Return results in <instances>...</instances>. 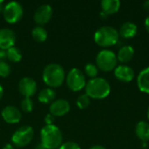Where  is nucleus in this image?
<instances>
[{
	"label": "nucleus",
	"mask_w": 149,
	"mask_h": 149,
	"mask_svg": "<svg viewBox=\"0 0 149 149\" xmlns=\"http://www.w3.org/2000/svg\"><path fill=\"white\" fill-rule=\"evenodd\" d=\"M3 0H0V11H1V10H2V11L3 10V7H4V6H3Z\"/></svg>",
	"instance_id": "nucleus-36"
},
{
	"label": "nucleus",
	"mask_w": 149,
	"mask_h": 149,
	"mask_svg": "<svg viewBox=\"0 0 149 149\" xmlns=\"http://www.w3.org/2000/svg\"><path fill=\"white\" fill-rule=\"evenodd\" d=\"M70 103L64 99L54 100L50 106V113L54 117H61L65 115L70 111Z\"/></svg>",
	"instance_id": "nucleus-13"
},
{
	"label": "nucleus",
	"mask_w": 149,
	"mask_h": 149,
	"mask_svg": "<svg viewBox=\"0 0 149 149\" xmlns=\"http://www.w3.org/2000/svg\"><path fill=\"white\" fill-rule=\"evenodd\" d=\"M90 102H91L90 97L86 93L79 95L76 100V104H77L78 107L80 109H85V108L88 107L90 105Z\"/></svg>",
	"instance_id": "nucleus-23"
},
{
	"label": "nucleus",
	"mask_w": 149,
	"mask_h": 149,
	"mask_svg": "<svg viewBox=\"0 0 149 149\" xmlns=\"http://www.w3.org/2000/svg\"><path fill=\"white\" fill-rule=\"evenodd\" d=\"M34 149H46L45 148V146L40 142V143H38L36 147H35V148Z\"/></svg>",
	"instance_id": "nucleus-34"
},
{
	"label": "nucleus",
	"mask_w": 149,
	"mask_h": 149,
	"mask_svg": "<svg viewBox=\"0 0 149 149\" xmlns=\"http://www.w3.org/2000/svg\"><path fill=\"white\" fill-rule=\"evenodd\" d=\"M40 140L46 149H58L62 145L63 134L56 125H45L40 131Z\"/></svg>",
	"instance_id": "nucleus-1"
},
{
	"label": "nucleus",
	"mask_w": 149,
	"mask_h": 149,
	"mask_svg": "<svg viewBox=\"0 0 149 149\" xmlns=\"http://www.w3.org/2000/svg\"><path fill=\"white\" fill-rule=\"evenodd\" d=\"M111 92L109 82L103 78L91 79L86 85V94L90 99L102 100L107 98Z\"/></svg>",
	"instance_id": "nucleus-3"
},
{
	"label": "nucleus",
	"mask_w": 149,
	"mask_h": 149,
	"mask_svg": "<svg viewBox=\"0 0 149 149\" xmlns=\"http://www.w3.org/2000/svg\"><path fill=\"white\" fill-rule=\"evenodd\" d=\"M119 31L113 26L105 25L100 27L94 33L95 43L102 47H109L114 45L119 41Z\"/></svg>",
	"instance_id": "nucleus-4"
},
{
	"label": "nucleus",
	"mask_w": 149,
	"mask_h": 149,
	"mask_svg": "<svg viewBox=\"0 0 149 149\" xmlns=\"http://www.w3.org/2000/svg\"><path fill=\"white\" fill-rule=\"evenodd\" d=\"M24 10L20 3L17 1H10L7 3L3 10L4 20L9 24L17 23L23 17Z\"/></svg>",
	"instance_id": "nucleus-8"
},
{
	"label": "nucleus",
	"mask_w": 149,
	"mask_h": 149,
	"mask_svg": "<svg viewBox=\"0 0 149 149\" xmlns=\"http://www.w3.org/2000/svg\"><path fill=\"white\" fill-rule=\"evenodd\" d=\"M114 75L122 82H130L134 78V71L128 65H121L114 69Z\"/></svg>",
	"instance_id": "nucleus-14"
},
{
	"label": "nucleus",
	"mask_w": 149,
	"mask_h": 149,
	"mask_svg": "<svg viewBox=\"0 0 149 149\" xmlns=\"http://www.w3.org/2000/svg\"><path fill=\"white\" fill-rule=\"evenodd\" d=\"M6 58L12 62V63H17L22 59V53L21 51L17 47H10V49L6 50Z\"/></svg>",
	"instance_id": "nucleus-22"
},
{
	"label": "nucleus",
	"mask_w": 149,
	"mask_h": 149,
	"mask_svg": "<svg viewBox=\"0 0 149 149\" xmlns=\"http://www.w3.org/2000/svg\"><path fill=\"white\" fill-rule=\"evenodd\" d=\"M3 95V86L0 85V100L2 99Z\"/></svg>",
	"instance_id": "nucleus-35"
},
{
	"label": "nucleus",
	"mask_w": 149,
	"mask_h": 149,
	"mask_svg": "<svg viewBox=\"0 0 149 149\" xmlns=\"http://www.w3.org/2000/svg\"><path fill=\"white\" fill-rule=\"evenodd\" d=\"M31 36L32 38L38 42V43H43L47 39V31L43 27V26H36L32 29L31 31Z\"/></svg>",
	"instance_id": "nucleus-21"
},
{
	"label": "nucleus",
	"mask_w": 149,
	"mask_h": 149,
	"mask_svg": "<svg viewBox=\"0 0 149 149\" xmlns=\"http://www.w3.org/2000/svg\"><path fill=\"white\" fill-rule=\"evenodd\" d=\"M54 121H55V117L52 114H51L49 113H47L45 115V123L46 125H53Z\"/></svg>",
	"instance_id": "nucleus-28"
},
{
	"label": "nucleus",
	"mask_w": 149,
	"mask_h": 149,
	"mask_svg": "<svg viewBox=\"0 0 149 149\" xmlns=\"http://www.w3.org/2000/svg\"><path fill=\"white\" fill-rule=\"evenodd\" d=\"M5 58H6V51L0 50V62L4 61Z\"/></svg>",
	"instance_id": "nucleus-29"
},
{
	"label": "nucleus",
	"mask_w": 149,
	"mask_h": 149,
	"mask_svg": "<svg viewBox=\"0 0 149 149\" xmlns=\"http://www.w3.org/2000/svg\"><path fill=\"white\" fill-rule=\"evenodd\" d=\"M137 85L141 92L149 94V66L144 68L137 77Z\"/></svg>",
	"instance_id": "nucleus-15"
},
{
	"label": "nucleus",
	"mask_w": 149,
	"mask_h": 149,
	"mask_svg": "<svg viewBox=\"0 0 149 149\" xmlns=\"http://www.w3.org/2000/svg\"><path fill=\"white\" fill-rule=\"evenodd\" d=\"M58 149H81L79 145L73 141H67L62 143V145L58 148Z\"/></svg>",
	"instance_id": "nucleus-27"
},
{
	"label": "nucleus",
	"mask_w": 149,
	"mask_h": 149,
	"mask_svg": "<svg viewBox=\"0 0 149 149\" xmlns=\"http://www.w3.org/2000/svg\"><path fill=\"white\" fill-rule=\"evenodd\" d=\"M89 149H106L103 146H101V145H95V146H93V147H91Z\"/></svg>",
	"instance_id": "nucleus-32"
},
{
	"label": "nucleus",
	"mask_w": 149,
	"mask_h": 149,
	"mask_svg": "<svg viewBox=\"0 0 149 149\" xmlns=\"http://www.w3.org/2000/svg\"><path fill=\"white\" fill-rule=\"evenodd\" d=\"M3 120L8 124L18 123L22 119L21 111L14 106H6L1 113Z\"/></svg>",
	"instance_id": "nucleus-11"
},
{
	"label": "nucleus",
	"mask_w": 149,
	"mask_h": 149,
	"mask_svg": "<svg viewBox=\"0 0 149 149\" xmlns=\"http://www.w3.org/2000/svg\"><path fill=\"white\" fill-rule=\"evenodd\" d=\"M141 142H142V144H141L142 148H147V145H148V143H147V142H145V141H141Z\"/></svg>",
	"instance_id": "nucleus-37"
},
{
	"label": "nucleus",
	"mask_w": 149,
	"mask_h": 149,
	"mask_svg": "<svg viewBox=\"0 0 149 149\" xmlns=\"http://www.w3.org/2000/svg\"><path fill=\"white\" fill-rule=\"evenodd\" d=\"M18 91L24 98H31L37 92V83L31 77H24L18 82Z\"/></svg>",
	"instance_id": "nucleus-10"
},
{
	"label": "nucleus",
	"mask_w": 149,
	"mask_h": 149,
	"mask_svg": "<svg viewBox=\"0 0 149 149\" xmlns=\"http://www.w3.org/2000/svg\"><path fill=\"white\" fill-rule=\"evenodd\" d=\"M66 85L71 91L78 92L86 87V80L85 74L79 68H72L65 77Z\"/></svg>",
	"instance_id": "nucleus-7"
},
{
	"label": "nucleus",
	"mask_w": 149,
	"mask_h": 149,
	"mask_svg": "<svg viewBox=\"0 0 149 149\" xmlns=\"http://www.w3.org/2000/svg\"><path fill=\"white\" fill-rule=\"evenodd\" d=\"M52 13L53 10L50 4L47 3L41 4L37 8V10L34 12V16H33L34 22L37 24H38V26H42L47 24L51 20L52 17Z\"/></svg>",
	"instance_id": "nucleus-9"
},
{
	"label": "nucleus",
	"mask_w": 149,
	"mask_h": 149,
	"mask_svg": "<svg viewBox=\"0 0 149 149\" xmlns=\"http://www.w3.org/2000/svg\"><path fill=\"white\" fill-rule=\"evenodd\" d=\"M118 58L110 50H102L96 56V65L103 72H110L117 67Z\"/></svg>",
	"instance_id": "nucleus-5"
},
{
	"label": "nucleus",
	"mask_w": 149,
	"mask_h": 149,
	"mask_svg": "<svg viewBox=\"0 0 149 149\" xmlns=\"http://www.w3.org/2000/svg\"><path fill=\"white\" fill-rule=\"evenodd\" d=\"M145 27H146V29H147V31L149 32V15L146 17V19H145Z\"/></svg>",
	"instance_id": "nucleus-30"
},
{
	"label": "nucleus",
	"mask_w": 149,
	"mask_h": 149,
	"mask_svg": "<svg viewBox=\"0 0 149 149\" xmlns=\"http://www.w3.org/2000/svg\"><path fill=\"white\" fill-rule=\"evenodd\" d=\"M42 77L45 85L50 88H56L63 84L65 79V73L61 65L51 63L44 68Z\"/></svg>",
	"instance_id": "nucleus-2"
},
{
	"label": "nucleus",
	"mask_w": 149,
	"mask_h": 149,
	"mask_svg": "<svg viewBox=\"0 0 149 149\" xmlns=\"http://www.w3.org/2000/svg\"><path fill=\"white\" fill-rule=\"evenodd\" d=\"M85 72L88 77H90L91 79H94V78H97L98 72H99V68L97 67L96 65L88 63L85 65Z\"/></svg>",
	"instance_id": "nucleus-24"
},
{
	"label": "nucleus",
	"mask_w": 149,
	"mask_h": 149,
	"mask_svg": "<svg viewBox=\"0 0 149 149\" xmlns=\"http://www.w3.org/2000/svg\"><path fill=\"white\" fill-rule=\"evenodd\" d=\"M135 134L141 141L148 142L149 141V124L146 121H140L135 127Z\"/></svg>",
	"instance_id": "nucleus-19"
},
{
	"label": "nucleus",
	"mask_w": 149,
	"mask_h": 149,
	"mask_svg": "<svg viewBox=\"0 0 149 149\" xmlns=\"http://www.w3.org/2000/svg\"><path fill=\"white\" fill-rule=\"evenodd\" d=\"M102 12L105 14L111 15L116 13L120 7V2L119 0H103L100 3Z\"/></svg>",
	"instance_id": "nucleus-17"
},
{
	"label": "nucleus",
	"mask_w": 149,
	"mask_h": 149,
	"mask_svg": "<svg viewBox=\"0 0 149 149\" xmlns=\"http://www.w3.org/2000/svg\"><path fill=\"white\" fill-rule=\"evenodd\" d=\"M134 55V49L131 45H124L122 46L118 52L117 58L121 63L129 62Z\"/></svg>",
	"instance_id": "nucleus-18"
},
{
	"label": "nucleus",
	"mask_w": 149,
	"mask_h": 149,
	"mask_svg": "<svg viewBox=\"0 0 149 149\" xmlns=\"http://www.w3.org/2000/svg\"><path fill=\"white\" fill-rule=\"evenodd\" d=\"M34 137V130L31 126H23L17 129L11 136V142L15 147L24 148L31 143Z\"/></svg>",
	"instance_id": "nucleus-6"
},
{
	"label": "nucleus",
	"mask_w": 149,
	"mask_h": 149,
	"mask_svg": "<svg viewBox=\"0 0 149 149\" xmlns=\"http://www.w3.org/2000/svg\"><path fill=\"white\" fill-rule=\"evenodd\" d=\"M16 41V34L10 28L0 29V50L6 51L14 46Z\"/></svg>",
	"instance_id": "nucleus-12"
},
{
	"label": "nucleus",
	"mask_w": 149,
	"mask_h": 149,
	"mask_svg": "<svg viewBox=\"0 0 149 149\" xmlns=\"http://www.w3.org/2000/svg\"><path fill=\"white\" fill-rule=\"evenodd\" d=\"M148 120H149V107H148Z\"/></svg>",
	"instance_id": "nucleus-38"
},
{
	"label": "nucleus",
	"mask_w": 149,
	"mask_h": 149,
	"mask_svg": "<svg viewBox=\"0 0 149 149\" xmlns=\"http://www.w3.org/2000/svg\"><path fill=\"white\" fill-rule=\"evenodd\" d=\"M11 72L10 65L4 60L0 62V76L3 78H6L10 75Z\"/></svg>",
	"instance_id": "nucleus-26"
},
{
	"label": "nucleus",
	"mask_w": 149,
	"mask_h": 149,
	"mask_svg": "<svg viewBox=\"0 0 149 149\" xmlns=\"http://www.w3.org/2000/svg\"><path fill=\"white\" fill-rule=\"evenodd\" d=\"M20 107L23 112L31 113L33 110V102L31 98H24L20 102Z\"/></svg>",
	"instance_id": "nucleus-25"
},
{
	"label": "nucleus",
	"mask_w": 149,
	"mask_h": 149,
	"mask_svg": "<svg viewBox=\"0 0 149 149\" xmlns=\"http://www.w3.org/2000/svg\"><path fill=\"white\" fill-rule=\"evenodd\" d=\"M3 149H15V148H14V146H13L12 144H6V145L3 148Z\"/></svg>",
	"instance_id": "nucleus-33"
},
{
	"label": "nucleus",
	"mask_w": 149,
	"mask_h": 149,
	"mask_svg": "<svg viewBox=\"0 0 149 149\" xmlns=\"http://www.w3.org/2000/svg\"><path fill=\"white\" fill-rule=\"evenodd\" d=\"M137 31H138L137 25L131 21H127L122 24V25L120 26L119 31V35L124 38H131L136 35Z\"/></svg>",
	"instance_id": "nucleus-16"
},
{
	"label": "nucleus",
	"mask_w": 149,
	"mask_h": 149,
	"mask_svg": "<svg viewBox=\"0 0 149 149\" xmlns=\"http://www.w3.org/2000/svg\"><path fill=\"white\" fill-rule=\"evenodd\" d=\"M55 98H56V92L52 88H50V87L41 90L38 97V100L44 104H49L51 102L52 103Z\"/></svg>",
	"instance_id": "nucleus-20"
},
{
	"label": "nucleus",
	"mask_w": 149,
	"mask_h": 149,
	"mask_svg": "<svg viewBox=\"0 0 149 149\" xmlns=\"http://www.w3.org/2000/svg\"><path fill=\"white\" fill-rule=\"evenodd\" d=\"M143 6H144L145 10H146L147 11H148L149 12V0L146 1V2H144V3H143Z\"/></svg>",
	"instance_id": "nucleus-31"
}]
</instances>
